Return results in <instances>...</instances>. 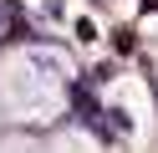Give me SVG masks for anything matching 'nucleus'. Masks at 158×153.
<instances>
[{"mask_svg": "<svg viewBox=\"0 0 158 153\" xmlns=\"http://www.w3.org/2000/svg\"><path fill=\"white\" fill-rule=\"evenodd\" d=\"M66 102V61L46 46L10 51L0 61V107L15 122H46Z\"/></svg>", "mask_w": 158, "mask_h": 153, "instance_id": "obj_1", "label": "nucleus"}, {"mask_svg": "<svg viewBox=\"0 0 158 153\" xmlns=\"http://www.w3.org/2000/svg\"><path fill=\"white\" fill-rule=\"evenodd\" d=\"M138 10H143V15H148V10H158V0H138Z\"/></svg>", "mask_w": 158, "mask_h": 153, "instance_id": "obj_6", "label": "nucleus"}, {"mask_svg": "<svg viewBox=\"0 0 158 153\" xmlns=\"http://www.w3.org/2000/svg\"><path fill=\"white\" fill-rule=\"evenodd\" d=\"M112 77H117V61H97L92 66V87H107Z\"/></svg>", "mask_w": 158, "mask_h": 153, "instance_id": "obj_5", "label": "nucleus"}, {"mask_svg": "<svg viewBox=\"0 0 158 153\" xmlns=\"http://www.w3.org/2000/svg\"><path fill=\"white\" fill-rule=\"evenodd\" d=\"M31 153H97V143L87 138V133H72V128H66V133H56L51 143H41V148H31Z\"/></svg>", "mask_w": 158, "mask_h": 153, "instance_id": "obj_2", "label": "nucleus"}, {"mask_svg": "<svg viewBox=\"0 0 158 153\" xmlns=\"http://www.w3.org/2000/svg\"><path fill=\"white\" fill-rule=\"evenodd\" d=\"M112 51H117V56H138V31L133 26H117L112 31Z\"/></svg>", "mask_w": 158, "mask_h": 153, "instance_id": "obj_3", "label": "nucleus"}, {"mask_svg": "<svg viewBox=\"0 0 158 153\" xmlns=\"http://www.w3.org/2000/svg\"><path fill=\"white\" fill-rule=\"evenodd\" d=\"M72 31H77V41H82V46H92V41H97V20H92V15H77Z\"/></svg>", "mask_w": 158, "mask_h": 153, "instance_id": "obj_4", "label": "nucleus"}]
</instances>
